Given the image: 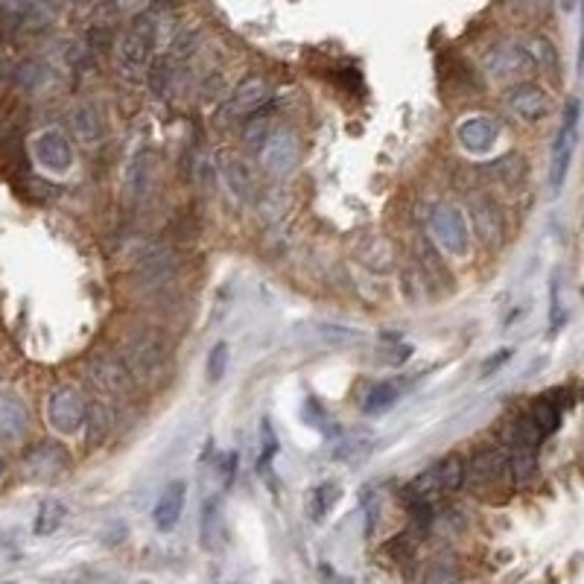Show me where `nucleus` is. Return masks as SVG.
<instances>
[{"mask_svg":"<svg viewBox=\"0 0 584 584\" xmlns=\"http://www.w3.org/2000/svg\"><path fill=\"white\" fill-rule=\"evenodd\" d=\"M430 234L441 252L453 257H464L471 249V228H467V216L462 207L450 202H438L430 211Z\"/></svg>","mask_w":584,"mask_h":584,"instance_id":"obj_1","label":"nucleus"},{"mask_svg":"<svg viewBox=\"0 0 584 584\" xmlns=\"http://www.w3.org/2000/svg\"><path fill=\"white\" fill-rule=\"evenodd\" d=\"M485 71L500 85H523L538 73V64L531 53L521 44H500L485 56Z\"/></svg>","mask_w":584,"mask_h":584,"instance_id":"obj_2","label":"nucleus"},{"mask_svg":"<svg viewBox=\"0 0 584 584\" xmlns=\"http://www.w3.org/2000/svg\"><path fill=\"white\" fill-rule=\"evenodd\" d=\"M85 412H88V400L73 386H59L47 397V421L59 436L80 433L85 426Z\"/></svg>","mask_w":584,"mask_h":584,"instance_id":"obj_3","label":"nucleus"},{"mask_svg":"<svg viewBox=\"0 0 584 584\" xmlns=\"http://www.w3.org/2000/svg\"><path fill=\"white\" fill-rule=\"evenodd\" d=\"M302 161V138L292 129H272L261 144V167L272 178L290 176Z\"/></svg>","mask_w":584,"mask_h":584,"instance_id":"obj_4","label":"nucleus"},{"mask_svg":"<svg viewBox=\"0 0 584 584\" xmlns=\"http://www.w3.org/2000/svg\"><path fill=\"white\" fill-rule=\"evenodd\" d=\"M576 144H579V100H570L567 109H564V123H561V129H558L555 144H552V158H550V187H552V193H558L564 187Z\"/></svg>","mask_w":584,"mask_h":584,"instance_id":"obj_5","label":"nucleus"},{"mask_svg":"<svg viewBox=\"0 0 584 584\" xmlns=\"http://www.w3.org/2000/svg\"><path fill=\"white\" fill-rule=\"evenodd\" d=\"M505 474H509V450L488 445V447H479L471 456V462L464 464V485L474 491H485L491 485H497Z\"/></svg>","mask_w":584,"mask_h":584,"instance_id":"obj_6","label":"nucleus"},{"mask_svg":"<svg viewBox=\"0 0 584 584\" xmlns=\"http://www.w3.org/2000/svg\"><path fill=\"white\" fill-rule=\"evenodd\" d=\"M123 362L132 378L140 380H152L158 378L161 369H164V345L158 336L144 333L138 340H129L126 350H123Z\"/></svg>","mask_w":584,"mask_h":584,"instance_id":"obj_7","label":"nucleus"},{"mask_svg":"<svg viewBox=\"0 0 584 584\" xmlns=\"http://www.w3.org/2000/svg\"><path fill=\"white\" fill-rule=\"evenodd\" d=\"M85 369H88V378L94 380V383L102 388V392L117 395V397L132 395L135 378L129 374V369H126L123 359H117V357H111V354H97V357L88 359Z\"/></svg>","mask_w":584,"mask_h":584,"instance_id":"obj_8","label":"nucleus"},{"mask_svg":"<svg viewBox=\"0 0 584 584\" xmlns=\"http://www.w3.org/2000/svg\"><path fill=\"white\" fill-rule=\"evenodd\" d=\"M71 467L68 450L53 445V441H42L27 453V462H24V471L35 483H50V479L62 476Z\"/></svg>","mask_w":584,"mask_h":584,"instance_id":"obj_9","label":"nucleus"},{"mask_svg":"<svg viewBox=\"0 0 584 584\" xmlns=\"http://www.w3.org/2000/svg\"><path fill=\"white\" fill-rule=\"evenodd\" d=\"M471 225L476 231V237L483 240V245H488V249H500L503 245L505 225H503V214L494 205V199H488V196L471 199Z\"/></svg>","mask_w":584,"mask_h":584,"instance_id":"obj_10","label":"nucleus"},{"mask_svg":"<svg viewBox=\"0 0 584 584\" xmlns=\"http://www.w3.org/2000/svg\"><path fill=\"white\" fill-rule=\"evenodd\" d=\"M505 109H509L517 120L523 123H538L543 117H550L552 100L547 91H541L538 85H521L505 97Z\"/></svg>","mask_w":584,"mask_h":584,"instance_id":"obj_11","label":"nucleus"},{"mask_svg":"<svg viewBox=\"0 0 584 584\" xmlns=\"http://www.w3.org/2000/svg\"><path fill=\"white\" fill-rule=\"evenodd\" d=\"M269 102V85L263 76H245V80L237 85V91L231 94L225 114L231 120H243V117H252L257 111H263V106Z\"/></svg>","mask_w":584,"mask_h":584,"instance_id":"obj_12","label":"nucleus"},{"mask_svg":"<svg viewBox=\"0 0 584 584\" xmlns=\"http://www.w3.org/2000/svg\"><path fill=\"white\" fill-rule=\"evenodd\" d=\"M117 56H120V68L132 76H140L149 68L152 59V30L149 27H135L129 30L120 44H117Z\"/></svg>","mask_w":584,"mask_h":584,"instance_id":"obj_13","label":"nucleus"},{"mask_svg":"<svg viewBox=\"0 0 584 584\" xmlns=\"http://www.w3.org/2000/svg\"><path fill=\"white\" fill-rule=\"evenodd\" d=\"M35 158L42 167H47V170H53V173H64V170H71V164H73V149H71V140L64 138L59 129H47V132H42L35 138Z\"/></svg>","mask_w":584,"mask_h":584,"instance_id":"obj_14","label":"nucleus"},{"mask_svg":"<svg viewBox=\"0 0 584 584\" xmlns=\"http://www.w3.org/2000/svg\"><path fill=\"white\" fill-rule=\"evenodd\" d=\"M497 135H500V129L494 120H488V117H467V120H462L456 129L462 149L474 152V155L488 152L497 144Z\"/></svg>","mask_w":584,"mask_h":584,"instance_id":"obj_15","label":"nucleus"},{"mask_svg":"<svg viewBox=\"0 0 584 584\" xmlns=\"http://www.w3.org/2000/svg\"><path fill=\"white\" fill-rule=\"evenodd\" d=\"M185 500H187V483H185V479H173L170 485H164L158 503H155V512H152L155 526H158L161 531H170L178 523L181 512H185Z\"/></svg>","mask_w":584,"mask_h":584,"instance_id":"obj_16","label":"nucleus"},{"mask_svg":"<svg viewBox=\"0 0 584 584\" xmlns=\"http://www.w3.org/2000/svg\"><path fill=\"white\" fill-rule=\"evenodd\" d=\"M30 430V409L15 392H0V436L21 438Z\"/></svg>","mask_w":584,"mask_h":584,"instance_id":"obj_17","label":"nucleus"},{"mask_svg":"<svg viewBox=\"0 0 584 584\" xmlns=\"http://www.w3.org/2000/svg\"><path fill=\"white\" fill-rule=\"evenodd\" d=\"M71 126H73L76 138L85 140V144H97V140H102V132H106V123H102V114H100L97 106H80V109H73Z\"/></svg>","mask_w":584,"mask_h":584,"instance_id":"obj_18","label":"nucleus"},{"mask_svg":"<svg viewBox=\"0 0 584 584\" xmlns=\"http://www.w3.org/2000/svg\"><path fill=\"white\" fill-rule=\"evenodd\" d=\"M340 497H342V488L336 485V483H319V485L310 488V494H307V514H310V521L321 523L324 517L333 512V505L340 503Z\"/></svg>","mask_w":584,"mask_h":584,"instance_id":"obj_19","label":"nucleus"},{"mask_svg":"<svg viewBox=\"0 0 584 584\" xmlns=\"http://www.w3.org/2000/svg\"><path fill=\"white\" fill-rule=\"evenodd\" d=\"M538 471V447L529 445H512L509 450V474L514 485H529Z\"/></svg>","mask_w":584,"mask_h":584,"instance_id":"obj_20","label":"nucleus"},{"mask_svg":"<svg viewBox=\"0 0 584 584\" xmlns=\"http://www.w3.org/2000/svg\"><path fill=\"white\" fill-rule=\"evenodd\" d=\"M219 170H223V176H225V181H228V187H231L234 193H237L240 199H249L252 193H254V178H252L249 167H245L243 161L223 155V158H219Z\"/></svg>","mask_w":584,"mask_h":584,"instance_id":"obj_21","label":"nucleus"},{"mask_svg":"<svg viewBox=\"0 0 584 584\" xmlns=\"http://www.w3.org/2000/svg\"><path fill=\"white\" fill-rule=\"evenodd\" d=\"M436 474H438V488H441V497L445 494H456V491L464 488V459L462 456H447L436 464Z\"/></svg>","mask_w":584,"mask_h":584,"instance_id":"obj_22","label":"nucleus"},{"mask_svg":"<svg viewBox=\"0 0 584 584\" xmlns=\"http://www.w3.org/2000/svg\"><path fill=\"white\" fill-rule=\"evenodd\" d=\"M459 561L453 555H436L430 564H426L421 584H459Z\"/></svg>","mask_w":584,"mask_h":584,"instance_id":"obj_23","label":"nucleus"},{"mask_svg":"<svg viewBox=\"0 0 584 584\" xmlns=\"http://www.w3.org/2000/svg\"><path fill=\"white\" fill-rule=\"evenodd\" d=\"M64 517H68V509H64V503H59V500H44L42 505H38L33 531H35L38 538L53 535V531L64 523Z\"/></svg>","mask_w":584,"mask_h":584,"instance_id":"obj_24","label":"nucleus"},{"mask_svg":"<svg viewBox=\"0 0 584 584\" xmlns=\"http://www.w3.org/2000/svg\"><path fill=\"white\" fill-rule=\"evenodd\" d=\"M531 421H535V426L543 433V436H550L558 430V424H561V404L552 397H541L531 404V415H529Z\"/></svg>","mask_w":584,"mask_h":584,"instance_id":"obj_25","label":"nucleus"},{"mask_svg":"<svg viewBox=\"0 0 584 584\" xmlns=\"http://www.w3.org/2000/svg\"><path fill=\"white\" fill-rule=\"evenodd\" d=\"M488 173L497 176L500 181H505V185H521V181L526 178V161H523L521 152H509L491 164Z\"/></svg>","mask_w":584,"mask_h":584,"instance_id":"obj_26","label":"nucleus"},{"mask_svg":"<svg viewBox=\"0 0 584 584\" xmlns=\"http://www.w3.org/2000/svg\"><path fill=\"white\" fill-rule=\"evenodd\" d=\"M85 424H88V447H97L106 441V436L111 433V418L109 412L102 409L100 404H91L85 412Z\"/></svg>","mask_w":584,"mask_h":584,"instance_id":"obj_27","label":"nucleus"},{"mask_svg":"<svg viewBox=\"0 0 584 584\" xmlns=\"http://www.w3.org/2000/svg\"><path fill=\"white\" fill-rule=\"evenodd\" d=\"M397 397H400V386L397 383H380V386H374L371 392H369L362 409H366L369 415H383L388 407L395 404Z\"/></svg>","mask_w":584,"mask_h":584,"instance_id":"obj_28","label":"nucleus"},{"mask_svg":"<svg viewBox=\"0 0 584 584\" xmlns=\"http://www.w3.org/2000/svg\"><path fill=\"white\" fill-rule=\"evenodd\" d=\"M278 453V438H275V430H272V421L263 418L261 421V459H257V471H269V462L272 456Z\"/></svg>","mask_w":584,"mask_h":584,"instance_id":"obj_29","label":"nucleus"},{"mask_svg":"<svg viewBox=\"0 0 584 584\" xmlns=\"http://www.w3.org/2000/svg\"><path fill=\"white\" fill-rule=\"evenodd\" d=\"M225 369H228V342H216L211 348V354H207V380L219 383Z\"/></svg>","mask_w":584,"mask_h":584,"instance_id":"obj_30","label":"nucleus"},{"mask_svg":"<svg viewBox=\"0 0 584 584\" xmlns=\"http://www.w3.org/2000/svg\"><path fill=\"white\" fill-rule=\"evenodd\" d=\"M269 132H272V129H269V117H257V114H252V120L245 123L243 140H245V144H249V147H257V149H261V144L269 138Z\"/></svg>","mask_w":584,"mask_h":584,"instance_id":"obj_31","label":"nucleus"},{"mask_svg":"<svg viewBox=\"0 0 584 584\" xmlns=\"http://www.w3.org/2000/svg\"><path fill=\"white\" fill-rule=\"evenodd\" d=\"M369 450H371L369 441L350 438V441H345L340 450H336V459H340V462H362V459L369 456Z\"/></svg>","mask_w":584,"mask_h":584,"instance_id":"obj_32","label":"nucleus"},{"mask_svg":"<svg viewBox=\"0 0 584 584\" xmlns=\"http://www.w3.org/2000/svg\"><path fill=\"white\" fill-rule=\"evenodd\" d=\"M564 324V313H561V295H558V278L550 281V330L555 333Z\"/></svg>","mask_w":584,"mask_h":584,"instance_id":"obj_33","label":"nucleus"},{"mask_svg":"<svg viewBox=\"0 0 584 584\" xmlns=\"http://www.w3.org/2000/svg\"><path fill=\"white\" fill-rule=\"evenodd\" d=\"M538 50L541 53L538 56H531L535 59V64H538V71L543 68V71H550V73H558V56H555V50H552V44L550 42H538Z\"/></svg>","mask_w":584,"mask_h":584,"instance_id":"obj_34","label":"nucleus"},{"mask_svg":"<svg viewBox=\"0 0 584 584\" xmlns=\"http://www.w3.org/2000/svg\"><path fill=\"white\" fill-rule=\"evenodd\" d=\"M319 576H321V581H324V584H354V579H348V576H342V573H336V570H333L330 564H321V567H319Z\"/></svg>","mask_w":584,"mask_h":584,"instance_id":"obj_35","label":"nucleus"},{"mask_svg":"<svg viewBox=\"0 0 584 584\" xmlns=\"http://www.w3.org/2000/svg\"><path fill=\"white\" fill-rule=\"evenodd\" d=\"M512 359V350L505 348V350H500V354H494L488 362H485V369H483V378H488V374H494V371H500L503 369V362H509Z\"/></svg>","mask_w":584,"mask_h":584,"instance_id":"obj_36","label":"nucleus"},{"mask_svg":"<svg viewBox=\"0 0 584 584\" xmlns=\"http://www.w3.org/2000/svg\"><path fill=\"white\" fill-rule=\"evenodd\" d=\"M237 459H240L237 453H225L223 462H219V467H223V479H225V483H231L234 474H237Z\"/></svg>","mask_w":584,"mask_h":584,"instance_id":"obj_37","label":"nucleus"},{"mask_svg":"<svg viewBox=\"0 0 584 584\" xmlns=\"http://www.w3.org/2000/svg\"><path fill=\"white\" fill-rule=\"evenodd\" d=\"M576 4H579V0H561V9H564V12H573Z\"/></svg>","mask_w":584,"mask_h":584,"instance_id":"obj_38","label":"nucleus"},{"mask_svg":"<svg viewBox=\"0 0 584 584\" xmlns=\"http://www.w3.org/2000/svg\"><path fill=\"white\" fill-rule=\"evenodd\" d=\"M231 584H240V581H231Z\"/></svg>","mask_w":584,"mask_h":584,"instance_id":"obj_39","label":"nucleus"},{"mask_svg":"<svg viewBox=\"0 0 584 584\" xmlns=\"http://www.w3.org/2000/svg\"><path fill=\"white\" fill-rule=\"evenodd\" d=\"M140 584H147V581H140Z\"/></svg>","mask_w":584,"mask_h":584,"instance_id":"obj_40","label":"nucleus"}]
</instances>
